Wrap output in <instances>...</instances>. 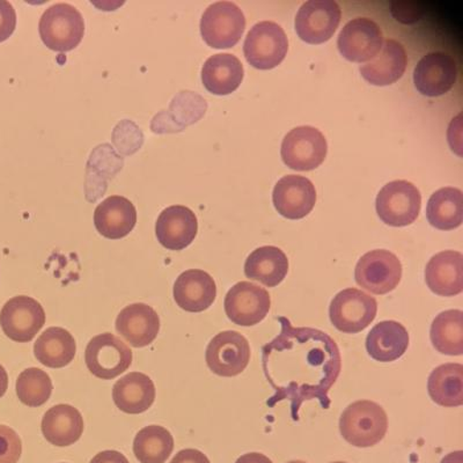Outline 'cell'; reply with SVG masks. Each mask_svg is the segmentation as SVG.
Instances as JSON below:
<instances>
[{
    "mask_svg": "<svg viewBox=\"0 0 463 463\" xmlns=\"http://www.w3.org/2000/svg\"><path fill=\"white\" fill-rule=\"evenodd\" d=\"M282 330L262 349L264 374L275 390L268 407L288 400L291 415L299 420V411L306 401L317 400L329 409V391L342 370L337 343L328 334L314 328H296L288 317H277Z\"/></svg>",
    "mask_w": 463,
    "mask_h": 463,
    "instance_id": "obj_1",
    "label": "cell"
},
{
    "mask_svg": "<svg viewBox=\"0 0 463 463\" xmlns=\"http://www.w3.org/2000/svg\"><path fill=\"white\" fill-rule=\"evenodd\" d=\"M387 430V413L373 401H355L341 416L342 437L355 448L366 449L379 444L386 436Z\"/></svg>",
    "mask_w": 463,
    "mask_h": 463,
    "instance_id": "obj_2",
    "label": "cell"
},
{
    "mask_svg": "<svg viewBox=\"0 0 463 463\" xmlns=\"http://www.w3.org/2000/svg\"><path fill=\"white\" fill-rule=\"evenodd\" d=\"M41 39L51 51H72L85 34V22L76 7L68 3H57L48 7L39 24Z\"/></svg>",
    "mask_w": 463,
    "mask_h": 463,
    "instance_id": "obj_3",
    "label": "cell"
},
{
    "mask_svg": "<svg viewBox=\"0 0 463 463\" xmlns=\"http://www.w3.org/2000/svg\"><path fill=\"white\" fill-rule=\"evenodd\" d=\"M246 28L245 14L237 4L217 2L206 8L201 19V34L214 49L234 47Z\"/></svg>",
    "mask_w": 463,
    "mask_h": 463,
    "instance_id": "obj_4",
    "label": "cell"
},
{
    "mask_svg": "<svg viewBox=\"0 0 463 463\" xmlns=\"http://www.w3.org/2000/svg\"><path fill=\"white\" fill-rule=\"evenodd\" d=\"M378 313L375 298L354 288L335 296L329 307L330 321L338 332L358 334L374 321Z\"/></svg>",
    "mask_w": 463,
    "mask_h": 463,
    "instance_id": "obj_5",
    "label": "cell"
},
{
    "mask_svg": "<svg viewBox=\"0 0 463 463\" xmlns=\"http://www.w3.org/2000/svg\"><path fill=\"white\" fill-rule=\"evenodd\" d=\"M354 279L359 287L375 296L387 295L394 291L402 279V264L390 250H372L358 260Z\"/></svg>",
    "mask_w": 463,
    "mask_h": 463,
    "instance_id": "obj_6",
    "label": "cell"
},
{
    "mask_svg": "<svg viewBox=\"0 0 463 463\" xmlns=\"http://www.w3.org/2000/svg\"><path fill=\"white\" fill-rule=\"evenodd\" d=\"M420 190L411 182L392 181L380 190L376 213L386 225L403 227L415 222L420 213Z\"/></svg>",
    "mask_w": 463,
    "mask_h": 463,
    "instance_id": "obj_7",
    "label": "cell"
},
{
    "mask_svg": "<svg viewBox=\"0 0 463 463\" xmlns=\"http://www.w3.org/2000/svg\"><path fill=\"white\" fill-rule=\"evenodd\" d=\"M288 51V41L284 29L272 22L256 24L243 44L248 63L259 70L276 68L282 63Z\"/></svg>",
    "mask_w": 463,
    "mask_h": 463,
    "instance_id": "obj_8",
    "label": "cell"
},
{
    "mask_svg": "<svg viewBox=\"0 0 463 463\" xmlns=\"http://www.w3.org/2000/svg\"><path fill=\"white\" fill-rule=\"evenodd\" d=\"M85 362L97 378L113 380L129 369L132 351L121 338L105 333L93 337L87 345Z\"/></svg>",
    "mask_w": 463,
    "mask_h": 463,
    "instance_id": "obj_9",
    "label": "cell"
},
{
    "mask_svg": "<svg viewBox=\"0 0 463 463\" xmlns=\"http://www.w3.org/2000/svg\"><path fill=\"white\" fill-rule=\"evenodd\" d=\"M328 145L320 130L313 127H298L288 132L282 143V159L291 169L313 171L324 163Z\"/></svg>",
    "mask_w": 463,
    "mask_h": 463,
    "instance_id": "obj_10",
    "label": "cell"
},
{
    "mask_svg": "<svg viewBox=\"0 0 463 463\" xmlns=\"http://www.w3.org/2000/svg\"><path fill=\"white\" fill-rule=\"evenodd\" d=\"M250 354L247 338L234 330H226L211 340L206 347L205 361L214 374L232 378L246 370Z\"/></svg>",
    "mask_w": 463,
    "mask_h": 463,
    "instance_id": "obj_11",
    "label": "cell"
},
{
    "mask_svg": "<svg viewBox=\"0 0 463 463\" xmlns=\"http://www.w3.org/2000/svg\"><path fill=\"white\" fill-rule=\"evenodd\" d=\"M45 324L43 305L27 296L8 300L0 312V326L10 340L28 343L39 334Z\"/></svg>",
    "mask_w": 463,
    "mask_h": 463,
    "instance_id": "obj_12",
    "label": "cell"
},
{
    "mask_svg": "<svg viewBox=\"0 0 463 463\" xmlns=\"http://www.w3.org/2000/svg\"><path fill=\"white\" fill-rule=\"evenodd\" d=\"M342 12L334 0H309L296 16V32L306 43L321 44L332 39Z\"/></svg>",
    "mask_w": 463,
    "mask_h": 463,
    "instance_id": "obj_13",
    "label": "cell"
},
{
    "mask_svg": "<svg viewBox=\"0 0 463 463\" xmlns=\"http://www.w3.org/2000/svg\"><path fill=\"white\" fill-rule=\"evenodd\" d=\"M226 316L233 324L253 326L262 322L271 307V298L266 288L250 282H240L227 292L224 303Z\"/></svg>",
    "mask_w": 463,
    "mask_h": 463,
    "instance_id": "obj_14",
    "label": "cell"
},
{
    "mask_svg": "<svg viewBox=\"0 0 463 463\" xmlns=\"http://www.w3.org/2000/svg\"><path fill=\"white\" fill-rule=\"evenodd\" d=\"M383 44L382 29L367 18H357L347 23L337 41L341 55L354 63L373 60L382 51Z\"/></svg>",
    "mask_w": 463,
    "mask_h": 463,
    "instance_id": "obj_15",
    "label": "cell"
},
{
    "mask_svg": "<svg viewBox=\"0 0 463 463\" xmlns=\"http://www.w3.org/2000/svg\"><path fill=\"white\" fill-rule=\"evenodd\" d=\"M456 81V61L445 52L428 53L421 58L413 72L417 90L430 98L449 92Z\"/></svg>",
    "mask_w": 463,
    "mask_h": 463,
    "instance_id": "obj_16",
    "label": "cell"
},
{
    "mask_svg": "<svg viewBox=\"0 0 463 463\" xmlns=\"http://www.w3.org/2000/svg\"><path fill=\"white\" fill-rule=\"evenodd\" d=\"M272 201L284 218L297 221L311 213L316 205L317 192L307 177L287 175L277 182Z\"/></svg>",
    "mask_w": 463,
    "mask_h": 463,
    "instance_id": "obj_17",
    "label": "cell"
},
{
    "mask_svg": "<svg viewBox=\"0 0 463 463\" xmlns=\"http://www.w3.org/2000/svg\"><path fill=\"white\" fill-rule=\"evenodd\" d=\"M197 231L196 214L184 205L168 206L159 214L156 224L158 241L171 250H182L192 245Z\"/></svg>",
    "mask_w": 463,
    "mask_h": 463,
    "instance_id": "obj_18",
    "label": "cell"
},
{
    "mask_svg": "<svg viewBox=\"0 0 463 463\" xmlns=\"http://www.w3.org/2000/svg\"><path fill=\"white\" fill-rule=\"evenodd\" d=\"M174 299L184 311L201 313L214 303L217 285L208 272L190 269L177 277L173 288Z\"/></svg>",
    "mask_w": 463,
    "mask_h": 463,
    "instance_id": "obj_19",
    "label": "cell"
},
{
    "mask_svg": "<svg viewBox=\"0 0 463 463\" xmlns=\"http://www.w3.org/2000/svg\"><path fill=\"white\" fill-rule=\"evenodd\" d=\"M116 330L132 346L150 345L158 336L160 317L151 306L132 304L123 308L116 318Z\"/></svg>",
    "mask_w": 463,
    "mask_h": 463,
    "instance_id": "obj_20",
    "label": "cell"
},
{
    "mask_svg": "<svg viewBox=\"0 0 463 463\" xmlns=\"http://www.w3.org/2000/svg\"><path fill=\"white\" fill-rule=\"evenodd\" d=\"M425 282L434 295H460L463 291V255L454 250L434 255L425 268Z\"/></svg>",
    "mask_w": 463,
    "mask_h": 463,
    "instance_id": "obj_21",
    "label": "cell"
},
{
    "mask_svg": "<svg viewBox=\"0 0 463 463\" xmlns=\"http://www.w3.org/2000/svg\"><path fill=\"white\" fill-rule=\"evenodd\" d=\"M137 222L135 205L123 196H110L94 211V224L105 238L118 240L127 237Z\"/></svg>",
    "mask_w": 463,
    "mask_h": 463,
    "instance_id": "obj_22",
    "label": "cell"
},
{
    "mask_svg": "<svg viewBox=\"0 0 463 463\" xmlns=\"http://www.w3.org/2000/svg\"><path fill=\"white\" fill-rule=\"evenodd\" d=\"M407 68V53L398 41L386 40L382 51L369 63L361 66V73L374 86L394 84L403 76Z\"/></svg>",
    "mask_w": 463,
    "mask_h": 463,
    "instance_id": "obj_23",
    "label": "cell"
},
{
    "mask_svg": "<svg viewBox=\"0 0 463 463\" xmlns=\"http://www.w3.org/2000/svg\"><path fill=\"white\" fill-rule=\"evenodd\" d=\"M41 428L47 441L58 448H66L80 439L84 420L72 405L58 404L45 412Z\"/></svg>",
    "mask_w": 463,
    "mask_h": 463,
    "instance_id": "obj_24",
    "label": "cell"
},
{
    "mask_svg": "<svg viewBox=\"0 0 463 463\" xmlns=\"http://www.w3.org/2000/svg\"><path fill=\"white\" fill-rule=\"evenodd\" d=\"M409 333L396 321H383L372 328L366 338V350L380 363L398 361L408 350Z\"/></svg>",
    "mask_w": 463,
    "mask_h": 463,
    "instance_id": "obj_25",
    "label": "cell"
},
{
    "mask_svg": "<svg viewBox=\"0 0 463 463\" xmlns=\"http://www.w3.org/2000/svg\"><path fill=\"white\" fill-rule=\"evenodd\" d=\"M113 400L119 411L137 415L152 407L156 400L155 383L150 376L132 372L114 384Z\"/></svg>",
    "mask_w": 463,
    "mask_h": 463,
    "instance_id": "obj_26",
    "label": "cell"
},
{
    "mask_svg": "<svg viewBox=\"0 0 463 463\" xmlns=\"http://www.w3.org/2000/svg\"><path fill=\"white\" fill-rule=\"evenodd\" d=\"M243 65L232 53H217L206 60L202 69V81L214 95H229L239 89L243 80Z\"/></svg>",
    "mask_w": 463,
    "mask_h": 463,
    "instance_id": "obj_27",
    "label": "cell"
},
{
    "mask_svg": "<svg viewBox=\"0 0 463 463\" xmlns=\"http://www.w3.org/2000/svg\"><path fill=\"white\" fill-rule=\"evenodd\" d=\"M288 272V260L282 250L264 246L248 256L245 263L247 279L256 280L264 287L276 288L283 282Z\"/></svg>",
    "mask_w": 463,
    "mask_h": 463,
    "instance_id": "obj_28",
    "label": "cell"
},
{
    "mask_svg": "<svg viewBox=\"0 0 463 463\" xmlns=\"http://www.w3.org/2000/svg\"><path fill=\"white\" fill-rule=\"evenodd\" d=\"M76 353L77 345L72 335L60 326H52L45 330L34 345L37 361L51 369L68 366Z\"/></svg>",
    "mask_w": 463,
    "mask_h": 463,
    "instance_id": "obj_29",
    "label": "cell"
},
{
    "mask_svg": "<svg viewBox=\"0 0 463 463\" xmlns=\"http://www.w3.org/2000/svg\"><path fill=\"white\" fill-rule=\"evenodd\" d=\"M428 392L434 403L441 407H461L463 404V366L449 363L438 366L428 380Z\"/></svg>",
    "mask_w": 463,
    "mask_h": 463,
    "instance_id": "obj_30",
    "label": "cell"
},
{
    "mask_svg": "<svg viewBox=\"0 0 463 463\" xmlns=\"http://www.w3.org/2000/svg\"><path fill=\"white\" fill-rule=\"evenodd\" d=\"M430 225L440 231H452L462 224V192L458 188H442L430 197L427 208Z\"/></svg>",
    "mask_w": 463,
    "mask_h": 463,
    "instance_id": "obj_31",
    "label": "cell"
},
{
    "mask_svg": "<svg viewBox=\"0 0 463 463\" xmlns=\"http://www.w3.org/2000/svg\"><path fill=\"white\" fill-rule=\"evenodd\" d=\"M434 349L446 355L463 354V312L449 309L434 318L430 330Z\"/></svg>",
    "mask_w": 463,
    "mask_h": 463,
    "instance_id": "obj_32",
    "label": "cell"
},
{
    "mask_svg": "<svg viewBox=\"0 0 463 463\" xmlns=\"http://www.w3.org/2000/svg\"><path fill=\"white\" fill-rule=\"evenodd\" d=\"M174 449V438L159 425L140 430L134 440V453L142 463H165Z\"/></svg>",
    "mask_w": 463,
    "mask_h": 463,
    "instance_id": "obj_33",
    "label": "cell"
},
{
    "mask_svg": "<svg viewBox=\"0 0 463 463\" xmlns=\"http://www.w3.org/2000/svg\"><path fill=\"white\" fill-rule=\"evenodd\" d=\"M52 390L51 376L37 367L24 370L16 380V395L27 407L43 405L51 399Z\"/></svg>",
    "mask_w": 463,
    "mask_h": 463,
    "instance_id": "obj_34",
    "label": "cell"
},
{
    "mask_svg": "<svg viewBox=\"0 0 463 463\" xmlns=\"http://www.w3.org/2000/svg\"><path fill=\"white\" fill-rule=\"evenodd\" d=\"M23 442L14 429L0 425V463H18Z\"/></svg>",
    "mask_w": 463,
    "mask_h": 463,
    "instance_id": "obj_35",
    "label": "cell"
},
{
    "mask_svg": "<svg viewBox=\"0 0 463 463\" xmlns=\"http://www.w3.org/2000/svg\"><path fill=\"white\" fill-rule=\"evenodd\" d=\"M16 27L14 7L7 0H0V43L14 34Z\"/></svg>",
    "mask_w": 463,
    "mask_h": 463,
    "instance_id": "obj_36",
    "label": "cell"
},
{
    "mask_svg": "<svg viewBox=\"0 0 463 463\" xmlns=\"http://www.w3.org/2000/svg\"><path fill=\"white\" fill-rule=\"evenodd\" d=\"M171 463H211L209 458L198 449H184L180 450L175 457L173 458Z\"/></svg>",
    "mask_w": 463,
    "mask_h": 463,
    "instance_id": "obj_37",
    "label": "cell"
},
{
    "mask_svg": "<svg viewBox=\"0 0 463 463\" xmlns=\"http://www.w3.org/2000/svg\"><path fill=\"white\" fill-rule=\"evenodd\" d=\"M90 463H130L122 453L118 450H103L97 454Z\"/></svg>",
    "mask_w": 463,
    "mask_h": 463,
    "instance_id": "obj_38",
    "label": "cell"
},
{
    "mask_svg": "<svg viewBox=\"0 0 463 463\" xmlns=\"http://www.w3.org/2000/svg\"><path fill=\"white\" fill-rule=\"evenodd\" d=\"M235 463H274L264 454L260 453H248L245 456L240 457Z\"/></svg>",
    "mask_w": 463,
    "mask_h": 463,
    "instance_id": "obj_39",
    "label": "cell"
},
{
    "mask_svg": "<svg viewBox=\"0 0 463 463\" xmlns=\"http://www.w3.org/2000/svg\"><path fill=\"white\" fill-rule=\"evenodd\" d=\"M8 388V375L7 372L2 365H0V399L5 395Z\"/></svg>",
    "mask_w": 463,
    "mask_h": 463,
    "instance_id": "obj_40",
    "label": "cell"
},
{
    "mask_svg": "<svg viewBox=\"0 0 463 463\" xmlns=\"http://www.w3.org/2000/svg\"><path fill=\"white\" fill-rule=\"evenodd\" d=\"M440 463H463L462 450L448 454V456L442 458Z\"/></svg>",
    "mask_w": 463,
    "mask_h": 463,
    "instance_id": "obj_41",
    "label": "cell"
},
{
    "mask_svg": "<svg viewBox=\"0 0 463 463\" xmlns=\"http://www.w3.org/2000/svg\"><path fill=\"white\" fill-rule=\"evenodd\" d=\"M288 463H307V462L300 461V460H296V461H289Z\"/></svg>",
    "mask_w": 463,
    "mask_h": 463,
    "instance_id": "obj_42",
    "label": "cell"
},
{
    "mask_svg": "<svg viewBox=\"0 0 463 463\" xmlns=\"http://www.w3.org/2000/svg\"><path fill=\"white\" fill-rule=\"evenodd\" d=\"M333 463H346V462H343V461H336V462H333Z\"/></svg>",
    "mask_w": 463,
    "mask_h": 463,
    "instance_id": "obj_43",
    "label": "cell"
}]
</instances>
